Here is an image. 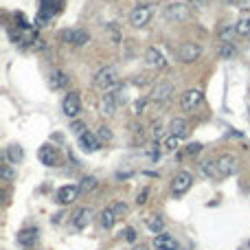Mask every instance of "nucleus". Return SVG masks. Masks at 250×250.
<instances>
[{"label": "nucleus", "instance_id": "1", "mask_svg": "<svg viewBox=\"0 0 250 250\" xmlns=\"http://www.w3.org/2000/svg\"><path fill=\"white\" fill-rule=\"evenodd\" d=\"M116 83H118V73H116L114 66H105V68H101L99 73L95 75V79H92V86L99 88V90H103V92L116 88Z\"/></svg>", "mask_w": 250, "mask_h": 250}, {"label": "nucleus", "instance_id": "2", "mask_svg": "<svg viewBox=\"0 0 250 250\" xmlns=\"http://www.w3.org/2000/svg\"><path fill=\"white\" fill-rule=\"evenodd\" d=\"M152 16H154V4H138V7H134L130 11V24L140 29V26L149 24Z\"/></svg>", "mask_w": 250, "mask_h": 250}, {"label": "nucleus", "instance_id": "3", "mask_svg": "<svg viewBox=\"0 0 250 250\" xmlns=\"http://www.w3.org/2000/svg\"><path fill=\"white\" fill-rule=\"evenodd\" d=\"M59 39L70 44V46H83V44L90 42V35L83 29H64L59 31Z\"/></svg>", "mask_w": 250, "mask_h": 250}, {"label": "nucleus", "instance_id": "4", "mask_svg": "<svg viewBox=\"0 0 250 250\" xmlns=\"http://www.w3.org/2000/svg\"><path fill=\"white\" fill-rule=\"evenodd\" d=\"M171 96H173V86H171L169 81H158L156 86H154L149 99H152L154 103H158V105H167L171 101Z\"/></svg>", "mask_w": 250, "mask_h": 250}, {"label": "nucleus", "instance_id": "5", "mask_svg": "<svg viewBox=\"0 0 250 250\" xmlns=\"http://www.w3.org/2000/svg\"><path fill=\"white\" fill-rule=\"evenodd\" d=\"M202 92L197 90V88H189V90H184L182 95H180V105H182L184 112H195L197 108H200L202 103Z\"/></svg>", "mask_w": 250, "mask_h": 250}, {"label": "nucleus", "instance_id": "6", "mask_svg": "<svg viewBox=\"0 0 250 250\" xmlns=\"http://www.w3.org/2000/svg\"><path fill=\"white\" fill-rule=\"evenodd\" d=\"M191 184H193V175L189 171H178L173 175V180H171V193L173 195H184L191 189Z\"/></svg>", "mask_w": 250, "mask_h": 250}, {"label": "nucleus", "instance_id": "7", "mask_svg": "<svg viewBox=\"0 0 250 250\" xmlns=\"http://www.w3.org/2000/svg\"><path fill=\"white\" fill-rule=\"evenodd\" d=\"M61 4H64V0H39V13H38V24H42V22L51 20L53 16H55L57 11L61 9Z\"/></svg>", "mask_w": 250, "mask_h": 250}, {"label": "nucleus", "instance_id": "8", "mask_svg": "<svg viewBox=\"0 0 250 250\" xmlns=\"http://www.w3.org/2000/svg\"><path fill=\"white\" fill-rule=\"evenodd\" d=\"M202 55V46L195 42H182L178 48V59L184 61V64H191V61H195L197 57Z\"/></svg>", "mask_w": 250, "mask_h": 250}, {"label": "nucleus", "instance_id": "9", "mask_svg": "<svg viewBox=\"0 0 250 250\" xmlns=\"http://www.w3.org/2000/svg\"><path fill=\"white\" fill-rule=\"evenodd\" d=\"M118 95H121L118 88H112V90L103 92V96H101V112H103L105 116H112L114 114V110H116V105H118Z\"/></svg>", "mask_w": 250, "mask_h": 250}, {"label": "nucleus", "instance_id": "10", "mask_svg": "<svg viewBox=\"0 0 250 250\" xmlns=\"http://www.w3.org/2000/svg\"><path fill=\"white\" fill-rule=\"evenodd\" d=\"M61 110H64V114L68 118H75L79 112H81V99H79L77 92H68V95L64 96V101H61Z\"/></svg>", "mask_w": 250, "mask_h": 250}, {"label": "nucleus", "instance_id": "11", "mask_svg": "<svg viewBox=\"0 0 250 250\" xmlns=\"http://www.w3.org/2000/svg\"><path fill=\"white\" fill-rule=\"evenodd\" d=\"M165 18L171 22H182L189 18V7L184 2H169L165 7Z\"/></svg>", "mask_w": 250, "mask_h": 250}, {"label": "nucleus", "instance_id": "12", "mask_svg": "<svg viewBox=\"0 0 250 250\" xmlns=\"http://www.w3.org/2000/svg\"><path fill=\"white\" fill-rule=\"evenodd\" d=\"M145 61H147V66H152V68H165L167 66L165 55H162V51H158L156 46H149L147 51H145Z\"/></svg>", "mask_w": 250, "mask_h": 250}, {"label": "nucleus", "instance_id": "13", "mask_svg": "<svg viewBox=\"0 0 250 250\" xmlns=\"http://www.w3.org/2000/svg\"><path fill=\"white\" fill-rule=\"evenodd\" d=\"M48 83H51L53 90H64V88H68L70 77L64 73V70L55 68V70H51V75H48Z\"/></svg>", "mask_w": 250, "mask_h": 250}, {"label": "nucleus", "instance_id": "14", "mask_svg": "<svg viewBox=\"0 0 250 250\" xmlns=\"http://www.w3.org/2000/svg\"><path fill=\"white\" fill-rule=\"evenodd\" d=\"M79 145H81L83 152L92 154V152H96V149L101 147V140H99V136H95L92 132H88V130H86L81 136H79Z\"/></svg>", "mask_w": 250, "mask_h": 250}, {"label": "nucleus", "instance_id": "15", "mask_svg": "<svg viewBox=\"0 0 250 250\" xmlns=\"http://www.w3.org/2000/svg\"><path fill=\"white\" fill-rule=\"evenodd\" d=\"M154 248L156 250H180L178 241L171 235H167V232H158V235L154 237Z\"/></svg>", "mask_w": 250, "mask_h": 250}, {"label": "nucleus", "instance_id": "16", "mask_svg": "<svg viewBox=\"0 0 250 250\" xmlns=\"http://www.w3.org/2000/svg\"><path fill=\"white\" fill-rule=\"evenodd\" d=\"M77 193H79V187H75V184H66V187H61L59 191H57L55 200L59 202V204H70V202H75Z\"/></svg>", "mask_w": 250, "mask_h": 250}, {"label": "nucleus", "instance_id": "17", "mask_svg": "<svg viewBox=\"0 0 250 250\" xmlns=\"http://www.w3.org/2000/svg\"><path fill=\"white\" fill-rule=\"evenodd\" d=\"M217 167H219V173L222 175H232L237 171V158L232 154H226L217 160Z\"/></svg>", "mask_w": 250, "mask_h": 250}, {"label": "nucleus", "instance_id": "18", "mask_svg": "<svg viewBox=\"0 0 250 250\" xmlns=\"http://www.w3.org/2000/svg\"><path fill=\"white\" fill-rule=\"evenodd\" d=\"M39 239V231L38 228H24V231L18 232V244L29 248V246H35V241Z\"/></svg>", "mask_w": 250, "mask_h": 250}, {"label": "nucleus", "instance_id": "19", "mask_svg": "<svg viewBox=\"0 0 250 250\" xmlns=\"http://www.w3.org/2000/svg\"><path fill=\"white\" fill-rule=\"evenodd\" d=\"M38 158H39V162H42V165L53 167L57 162V152L51 147V145H42V147H39V152H38Z\"/></svg>", "mask_w": 250, "mask_h": 250}, {"label": "nucleus", "instance_id": "20", "mask_svg": "<svg viewBox=\"0 0 250 250\" xmlns=\"http://www.w3.org/2000/svg\"><path fill=\"white\" fill-rule=\"evenodd\" d=\"M235 35H237L235 24H222V26H219V31H217V39H219V44H232Z\"/></svg>", "mask_w": 250, "mask_h": 250}, {"label": "nucleus", "instance_id": "21", "mask_svg": "<svg viewBox=\"0 0 250 250\" xmlns=\"http://www.w3.org/2000/svg\"><path fill=\"white\" fill-rule=\"evenodd\" d=\"M90 217H92V211L88 209V206H83V209H79L77 213H75V217H73V224H75V228H86L88 226V222H90Z\"/></svg>", "mask_w": 250, "mask_h": 250}, {"label": "nucleus", "instance_id": "22", "mask_svg": "<svg viewBox=\"0 0 250 250\" xmlns=\"http://www.w3.org/2000/svg\"><path fill=\"white\" fill-rule=\"evenodd\" d=\"M99 224L105 228V231H110V228L116 224V213H114L112 206H108V209H103L99 213Z\"/></svg>", "mask_w": 250, "mask_h": 250}, {"label": "nucleus", "instance_id": "23", "mask_svg": "<svg viewBox=\"0 0 250 250\" xmlns=\"http://www.w3.org/2000/svg\"><path fill=\"white\" fill-rule=\"evenodd\" d=\"M171 134L178 136V138H184V136L189 134V125H187V121H184V118H180V116H175L173 121H171Z\"/></svg>", "mask_w": 250, "mask_h": 250}, {"label": "nucleus", "instance_id": "24", "mask_svg": "<svg viewBox=\"0 0 250 250\" xmlns=\"http://www.w3.org/2000/svg\"><path fill=\"white\" fill-rule=\"evenodd\" d=\"M200 171L206 175V178H219V167H217V160H204L200 162Z\"/></svg>", "mask_w": 250, "mask_h": 250}, {"label": "nucleus", "instance_id": "25", "mask_svg": "<svg viewBox=\"0 0 250 250\" xmlns=\"http://www.w3.org/2000/svg\"><path fill=\"white\" fill-rule=\"evenodd\" d=\"M22 158H24V149H22L20 145H11V147H7V160L11 162V165L22 162Z\"/></svg>", "mask_w": 250, "mask_h": 250}, {"label": "nucleus", "instance_id": "26", "mask_svg": "<svg viewBox=\"0 0 250 250\" xmlns=\"http://www.w3.org/2000/svg\"><path fill=\"white\" fill-rule=\"evenodd\" d=\"M237 29V35H241V38H250V16H241L239 22L235 24Z\"/></svg>", "mask_w": 250, "mask_h": 250}, {"label": "nucleus", "instance_id": "27", "mask_svg": "<svg viewBox=\"0 0 250 250\" xmlns=\"http://www.w3.org/2000/svg\"><path fill=\"white\" fill-rule=\"evenodd\" d=\"M96 189V178L95 175H86V178L81 180V184H79V193H90Z\"/></svg>", "mask_w": 250, "mask_h": 250}, {"label": "nucleus", "instance_id": "28", "mask_svg": "<svg viewBox=\"0 0 250 250\" xmlns=\"http://www.w3.org/2000/svg\"><path fill=\"white\" fill-rule=\"evenodd\" d=\"M105 29H108V35H110V39H112V44H121L123 35H121V29H118L116 22H110Z\"/></svg>", "mask_w": 250, "mask_h": 250}, {"label": "nucleus", "instance_id": "29", "mask_svg": "<svg viewBox=\"0 0 250 250\" xmlns=\"http://www.w3.org/2000/svg\"><path fill=\"white\" fill-rule=\"evenodd\" d=\"M237 55L235 44H219V57L222 59H232Z\"/></svg>", "mask_w": 250, "mask_h": 250}, {"label": "nucleus", "instance_id": "30", "mask_svg": "<svg viewBox=\"0 0 250 250\" xmlns=\"http://www.w3.org/2000/svg\"><path fill=\"white\" fill-rule=\"evenodd\" d=\"M147 228H149V231H152V232H156V235H158V232L162 231V219L158 217V215H154V217H149V219H147Z\"/></svg>", "mask_w": 250, "mask_h": 250}, {"label": "nucleus", "instance_id": "31", "mask_svg": "<svg viewBox=\"0 0 250 250\" xmlns=\"http://www.w3.org/2000/svg\"><path fill=\"white\" fill-rule=\"evenodd\" d=\"M162 145H165L167 152H175V149H178V145H180V138H178V136L171 134V136H167L165 143H162Z\"/></svg>", "mask_w": 250, "mask_h": 250}, {"label": "nucleus", "instance_id": "32", "mask_svg": "<svg viewBox=\"0 0 250 250\" xmlns=\"http://www.w3.org/2000/svg\"><path fill=\"white\" fill-rule=\"evenodd\" d=\"M99 140H112V132H110V127L108 125H101L99 127Z\"/></svg>", "mask_w": 250, "mask_h": 250}, {"label": "nucleus", "instance_id": "33", "mask_svg": "<svg viewBox=\"0 0 250 250\" xmlns=\"http://www.w3.org/2000/svg\"><path fill=\"white\" fill-rule=\"evenodd\" d=\"M112 209H114V213H116V217H121V215H125V213H127V204H125L123 200H118L116 204L112 206Z\"/></svg>", "mask_w": 250, "mask_h": 250}, {"label": "nucleus", "instance_id": "34", "mask_svg": "<svg viewBox=\"0 0 250 250\" xmlns=\"http://www.w3.org/2000/svg\"><path fill=\"white\" fill-rule=\"evenodd\" d=\"M152 134H154V138H160V136H162V125H160V121H154V123H152Z\"/></svg>", "mask_w": 250, "mask_h": 250}, {"label": "nucleus", "instance_id": "35", "mask_svg": "<svg viewBox=\"0 0 250 250\" xmlns=\"http://www.w3.org/2000/svg\"><path fill=\"white\" fill-rule=\"evenodd\" d=\"M13 175H16V173H13L11 167H9V165H2V180H7V182H9V180H13Z\"/></svg>", "mask_w": 250, "mask_h": 250}, {"label": "nucleus", "instance_id": "36", "mask_svg": "<svg viewBox=\"0 0 250 250\" xmlns=\"http://www.w3.org/2000/svg\"><path fill=\"white\" fill-rule=\"evenodd\" d=\"M70 132H75L77 136H81L83 132H86V130H83V123H81V121H75L73 125H70Z\"/></svg>", "mask_w": 250, "mask_h": 250}, {"label": "nucleus", "instance_id": "37", "mask_svg": "<svg viewBox=\"0 0 250 250\" xmlns=\"http://www.w3.org/2000/svg\"><path fill=\"white\" fill-rule=\"evenodd\" d=\"M145 103H147V101H145V99L136 101V103H134V114H143V110H145Z\"/></svg>", "mask_w": 250, "mask_h": 250}, {"label": "nucleus", "instance_id": "38", "mask_svg": "<svg viewBox=\"0 0 250 250\" xmlns=\"http://www.w3.org/2000/svg\"><path fill=\"white\" fill-rule=\"evenodd\" d=\"M147 195H149V189H143V191L138 193V197H136V202H138V204H145V202H147Z\"/></svg>", "mask_w": 250, "mask_h": 250}, {"label": "nucleus", "instance_id": "39", "mask_svg": "<svg viewBox=\"0 0 250 250\" xmlns=\"http://www.w3.org/2000/svg\"><path fill=\"white\" fill-rule=\"evenodd\" d=\"M125 239L127 241H136V231L134 228H125Z\"/></svg>", "mask_w": 250, "mask_h": 250}, {"label": "nucleus", "instance_id": "40", "mask_svg": "<svg viewBox=\"0 0 250 250\" xmlns=\"http://www.w3.org/2000/svg\"><path fill=\"white\" fill-rule=\"evenodd\" d=\"M200 149H202V145H200V143H191V145L187 147V154H197Z\"/></svg>", "mask_w": 250, "mask_h": 250}, {"label": "nucleus", "instance_id": "41", "mask_svg": "<svg viewBox=\"0 0 250 250\" xmlns=\"http://www.w3.org/2000/svg\"><path fill=\"white\" fill-rule=\"evenodd\" d=\"M189 4H193V7L200 9V7H204L206 4V0H189Z\"/></svg>", "mask_w": 250, "mask_h": 250}, {"label": "nucleus", "instance_id": "42", "mask_svg": "<svg viewBox=\"0 0 250 250\" xmlns=\"http://www.w3.org/2000/svg\"><path fill=\"white\" fill-rule=\"evenodd\" d=\"M134 250H147V246H143V244H140V246H136Z\"/></svg>", "mask_w": 250, "mask_h": 250}, {"label": "nucleus", "instance_id": "43", "mask_svg": "<svg viewBox=\"0 0 250 250\" xmlns=\"http://www.w3.org/2000/svg\"><path fill=\"white\" fill-rule=\"evenodd\" d=\"M182 250H191V248H182Z\"/></svg>", "mask_w": 250, "mask_h": 250}]
</instances>
